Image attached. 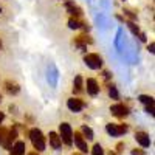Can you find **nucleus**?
<instances>
[{
    "instance_id": "f257e3e1",
    "label": "nucleus",
    "mask_w": 155,
    "mask_h": 155,
    "mask_svg": "<svg viewBox=\"0 0 155 155\" xmlns=\"http://www.w3.org/2000/svg\"><path fill=\"white\" fill-rule=\"evenodd\" d=\"M30 140H31L34 149H37L39 152L45 150V137H44L42 130H39V129H31L30 130Z\"/></svg>"
},
{
    "instance_id": "f03ea898",
    "label": "nucleus",
    "mask_w": 155,
    "mask_h": 155,
    "mask_svg": "<svg viewBox=\"0 0 155 155\" xmlns=\"http://www.w3.org/2000/svg\"><path fill=\"white\" fill-rule=\"evenodd\" d=\"M59 138L64 144H67V146L73 144V130L68 123H62L59 126Z\"/></svg>"
},
{
    "instance_id": "7ed1b4c3",
    "label": "nucleus",
    "mask_w": 155,
    "mask_h": 155,
    "mask_svg": "<svg viewBox=\"0 0 155 155\" xmlns=\"http://www.w3.org/2000/svg\"><path fill=\"white\" fill-rule=\"evenodd\" d=\"M84 62H85V65L90 67V68H93V70H98L102 67V58L96 53H88L84 56Z\"/></svg>"
},
{
    "instance_id": "20e7f679",
    "label": "nucleus",
    "mask_w": 155,
    "mask_h": 155,
    "mask_svg": "<svg viewBox=\"0 0 155 155\" xmlns=\"http://www.w3.org/2000/svg\"><path fill=\"white\" fill-rule=\"evenodd\" d=\"M106 130L112 137H121L127 132V126L126 124H113V123H110V124L106 126Z\"/></svg>"
},
{
    "instance_id": "39448f33",
    "label": "nucleus",
    "mask_w": 155,
    "mask_h": 155,
    "mask_svg": "<svg viewBox=\"0 0 155 155\" xmlns=\"http://www.w3.org/2000/svg\"><path fill=\"white\" fill-rule=\"evenodd\" d=\"M110 112H112V115L116 116V118H126L129 115V107L124 106V104H115V106L110 107Z\"/></svg>"
},
{
    "instance_id": "423d86ee",
    "label": "nucleus",
    "mask_w": 155,
    "mask_h": 155,
    "mask_svg": "<svg viewBox=\"0 0 155 155\" xmlns=\"http://www.w3.org/2000/svg\"><path fill=\"white\" fill-rule=\"evenodd\" d=\"M84 101L82 99H79V98H70L68 101H67V107L71 110V112H74V113H78V112H81L82 109H84Z\"/></svg>"
},
{
    "instance_id": "0eeeda50",
    "label": "nucleus",
    "mask_w": 155,
    "mask_h": 155,
    "mask_svg": "<svg viewBox=\"0 0 155 155\" xmlns=\"http://www.w3.org/2000/svg\"><path fill=\"white\" fill-rule=\"evenodd\" d=\"M85 87H87V93L90 96H96L99 93V85H98L96 79H93V78H88L85 82Z\"/></svg>"
},
{
    "instance_id": "6e6552de",
    "label": "nucleus",
    "mask_w": 155,
    "mask_h": 155,
    "mask_svg": "<svg viewBox=\"0 0 155 155\" xmlns=\"http://www.w3.org/2000/svg\"><path fill=\"white\" fill-rule=\"evenodd\" d=\"M16 138H17V129H16V127H12L11 130H8L6 138H5V141H3L5 149H11V147H12V143L16 141Z\"/></svg>"
},
{
    "instance_id": "1a4fd4ad",
    "label": "nucleus",
    "mask_w": 155,
    "mask_h": 155,
    "mask_svg": "<svg viewBox=\"0 0 155 155\" xmlns=\"http://www.w3.org/2000/svg\"><path fill=\"white\" fill-rule=\"evenodd\" d=\"M135 140L141 147H149L150 146V138H149V134H146V132H137Z\"/></svg>"
},
{
    "instance_id": "9d476101",
    "label": "nucleus",
    "mask_w": 155,
    "mask_h": 155,
    "mask_svg": "<svg viewBox=\"0 0 155 155\" xmlns=\"http://www.w3.org/2000/svg\"><path fill=\"white\" fill-rule=\"evenodd\" d=\"M74 144H76V147L79 149L81 152H87L88 150V146H87V143H85V140H84V137L81 135V132H74Z\"/></svg>"
},
{
    "instance_id": "9b49d317",
    "label": "nucleus",
    "mask_w": 155,
    "mask_h": 155,
    "mask_svg": "<svg viewBox=\"0 0 155 155\" xmlns=\"http://www.w3.org/2000/svg\"><path fill=\"white\" fill-rule=\"evenodd\" d=\"M5 90H6V93H9V95H17L19 90H20V87H19L17 82L8 79V81H5Z\"/></svg>"
},
{
    "instance_id": "f8f14e48",
    "label": "nucleus",
    "mask_w": 155,
    "mask_h": 155,
    "mask_svg": "<svg viewBox=\"0 0 155 155\" xmlns=\"http://www.w3.org/2000/svg\"><path fill=\"white\" fill-rule=\"evenodd\" d=\"M65 6H67V11L70 12V14H71L74 19H78V17H81V16H82V9H81L79 6H76L74 3L67 2V3H65Z\"/></svg>"
},
{
    "instance_id": "ddd939ff",
    "label": "nucleus",
    "mask_w": 155,
    "mask_h": 155,
    "mask_svg": "<svg viewBox=\"0 0 155 155\" xmlns=\"http://www.w3.org/2000/svg\"><path fill=\"white\" fill-rule=\"evenodd\" d=\"M48 140H50V146L53 147V149H56V150L62 146V141H61V138H59V135L56 132H50Z\"/></svg>"
},
{
    "instance_id": "4468645a",
    "label": "nucleus",
    "mask_w": 155,
    "mask_h": 155,
    "mask_svg": "<svg viewBox=\"0 0 155 155\" xmlns=\"http://www.w3.org/2000/svg\"><path fill=\"white\" fill-rule=\"evenodd\" d=\"M25 149H27V146H25L23 141H17L16 144H12V147L9 150H11V155H23Z\"/></svg>"
},
{
    "instance_id": "2eb2a0df",
    "label": "nucleus",
    "mask_w": 155,
    "mask_h": 155,
    "mask_svg": "<svg viewBox=\"0 0 155 155\" xmlns=\"http://www.w3.org/2000/svg\"><path fill=\"white\" fill-rule=\"evenodd\" d=\"M127 27L132 30V33H134L135 36H138V39H140V41H146V34H144L143 31H141V30L137 27V25H135L132 20H129V22H127Z\"/></svg>"
},
{
    "instance_id": "dca6fc26",
    "label": "nucleus",
    "mask_w": 155,
    "mask_h": 155,
    "mask_svg": "<svg viewBox=\"0 0 155 155\" xmlns=\"http://www.w3.org/2000/svg\"><path fill=\"white\" fill-rule=\"evenodd\" d=\"M74 42H76V45H78V47H81V48L84 50L87 44H92L93 41H92V37H90V36H87V34H81V36L78 37Z\"/></svg>"
},
{
    "instance_id": "f3484780",
    "label": "nucleus",
    "mask_w": 155,
    "mask_h": 155,
    "mask_svg": "<svg viewBox=\"0 0 155 155\" xmlns=\"http://www.w3.org/2000/svg\"><path fill=\"white\" fill-rule=\"evenodd\" d=\"M84 90V84H82V76L81 74H78L74 78V81H73V92L74 93H81Z\"/></svg>"
},
{
    "instance_id": "a211bd4d",
    "label": "nucleus",
    "mask_w": 155,
    "mask_h": 155,
    "mask_svg": "<svg viewBox=\"0 0 155 155\" xmlns=\"http://www.w3.org/2000/svg\"><path fill=\"white\" fill-rule=\"evenodd\" d=\"M81 132L85 135L87 140H93V137H95V135H93V130H92L88 126H82V127H81Z\"/></svg>"
},
{
    "instance_id": "6ab92c4d",
    "label": "nucleus",
    "mask_w": 155,
    "mask_h": 155,
    "mask_svg": "<svg viewBox=\"0 0 155 155\" xmlns=\"http://www.w3.org/2000/svg\"><path fill=\"white\" fill-rule=\"evenodd\" d=\"M82 25H84L82 22H79L78 19H73V17H71V19L68 20V27H70L71 30H78V28H81Z\"/></svg>"
},
{
    "instance_id": "aec40b11",
    "label": "nucleus",
    "mask_w": 155,
    "mask_h": 155,
    "mask_svg": "<svg viewBox=\"0 0 155 155\" xmlns=\"http://www.w3.org/2000/svg\"><path fill=\"white\" fill-rule=\"evenodd\" d=\"M140 101L143 102V104H146V107H147V106H153V98H152V96L141 95V96H140Z\"/></svg>"
},
{
    "instance_id": "412c9836",
    "label": "nucleus",
    "mask_w": 155,
    "mask_h": 155,
    "mask_svg": "<svg viewBox=\"0 0 155 155\" xmlns=\"http://www.w3.org/2000/svg\"><path fill=\"white\" fill-rule=\"evenodd\" d=\"M109 95H110L113 99H118V98H120L118 90H116V87H115V85H110V87H109Z\"/></svg>"
},
{
    "instance_id": "4be33fe9",
    "label": "nucleus",
    "mask_w": 155,
    "mask_h": 155,
    "mask_svg": "<svg viewBox=\"0 0 155 155\" xmlns=\"http://www.w3.org/2000/svg\"><path fill=\"white\" fill-rule=\"evenodd\" d=\"M92 155H104V150H102L101 144H95L92 149Z\"/></svg>"
},
{
    "instance_id": "5701e85b",
    "label": "nucleus",
    "mask_w": 155,
    "mask_h": 155,
    "mask_svg": "<svg viewBox=\"0 0 155 155\" xmlns=\"http://www.w3.org/2000/svg\"><path fill=\"white\" fill-rule=\"evenodd\" d=\"M6 134H8L6 129L0 127V144H3V141H5V138H6Z\"/></svg>"
},
{
    "instance_id": "b1692460",
    "label": "nucleus",
    "mask_w": 155,
    "mask_h": 155,
    "mask_svg": "<svg viewBox=\"0 0 155 155\" xmlns=\"http://www.w3.org/2000/svg\"><path fill=\"white\" fill-rule=\"evenodd\" d=\"M130 153H132V155H146L143 149H137V147H135V149H132V152H130Z\"/></svg>"
},
{
    "instance_id": "393cba45",
    "label": "nucleus",
    "mask_w": 155,
    "mask_h": 155,
    "mask_svg": "<svg viewBox=\"0 0 155 155\" xmlns=\"http://www.w3.org/2000/svg\"><path fill=\"white\" fill-rule=\"evenodd\" d=\"M123 150H124V143H118V144H116V153L120 155Z\"/></svg>"
},
{
    "instance_id": "a878e982",
    "label": "nucleus",
    "mask_w": 155,
    "mask_h": 155,
    "mask_svg": "<svg viewBox=\"0 0 155 155\" xmlns=\"http://www.w3.org/2000/svg\"><path fill=\"white\" fill-rule=\"evenodd\" d=\"M3 120H5V113H3V112H0V124H2Z\"/></svg>"
},
{
    "instance_id": "bb28decb",
    "label": "nucleus",
    "mask_w": 155,
    "mask_h": 155,
    "mask_svg": "<svg viewBox=\"0 0 155 155\" xmlns=\"http://www.w3.org/2000/svg\"><path fill=\"white\" fill-rule=\"evenodd\" d=\"M153 47H155L153 44H150V45H149V51H150V53H153Z\"/></svg>"
},
{
    "instance_id": "cd10ccee",
    "label": "nucleus",
    "mask_w": 155,
    "mask_h": 155,
    "mask_svg": "<svg viewBox=\"0 0 155 155\" xmlns=\"http://www.w3.org/2000/svg\"><path fill=\"white\" fill-rule=\"evenodd\" d=\"M28 155H39V153H37V152H30Z\"/></svg>"
},
{
    "instance_id": "c85d7f7f",
    "label": "nucleus",
    "mask_w": 155,
    "mask_h": 155,
    "mask_svg": "<svg viewBox=\"0 0 155 155\" xmlns=\"http://www.w3.org/2000/svg\"><path fill=\"white\" fill-rule=\"evenodd\" d=\"M109 155H118V153H116V152H110Z\"/></svg>"
},
{
    "instance_id": "c756f323",
    "label": "nucleus",
    "mask_w": 155,
    "mask_h": 155,
    "mask_svg": "<svg viewBox=\"0 0 155 155\" xmlns=\"http://www.w3.org/2000/svg\"><path fill=\"white\" fill-rule=\"evenodd\" d=\"M0 48H2V42H0Z\"/></svg>"
},
{
    "instance_id": "7c9ffc66",
    "label": "nucleus",
    "mask_w": 155,
    "mask_h": 155,
    "mask_svg": "<svg viewBox=\"0 0 155 155\" xmlns=\"http://www.w3.org/2000/svg\"><path fill=\"white\" fill-rule=\"evenodd\" d=\"M0 101H2V96H0Z\"/></svg>"
},
{
    "instance_id": "2f4dec72",
    "label": "nucleus",
    "mask_w": 155,
    "mask_h": 155,
    "mask_svg": "<svg viewBox=\"0 0 155 155\" xmlns=\"http://www.w3.org/2000/svg\"><path fill=\"white\" fill-rule=\"evenodd\" d=\"M0 12H2V9H0Z\"/></svg>"
}]
</instances>
